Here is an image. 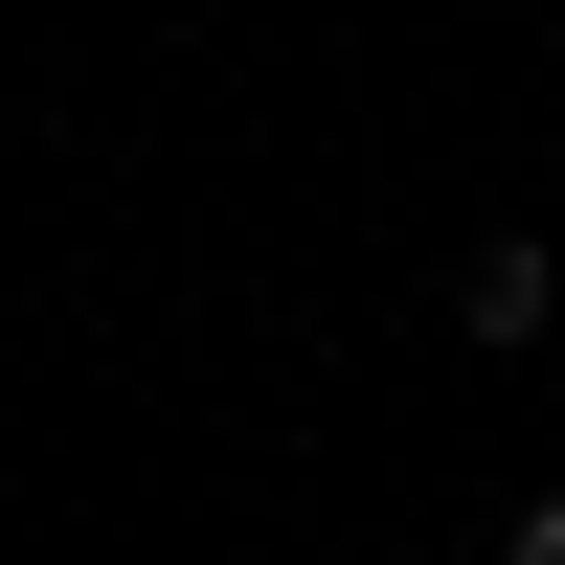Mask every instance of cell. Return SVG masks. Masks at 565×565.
<instances>
[{"label": "cell", "instance_id": "1", "mask_svg": "<svg viewBox=\"0 0 565 565\" xmlns=\"http://www.w3.org/2000/svg\"><path fill=\"white\" fill-rule=\"evenodd\" d=\"M452 317H476V340H543V317H565V249H521V226H498V249L452 271Z\"/></svg>", "mask_w": 565, "mask_h": 565}, {"label": "cell", "instance_id": "2", "mask_svg": "<svg viewBox=\"0 0 565 565\" xmlns=\"http://www.w3.org/2000/svg\"><path fill=\"white\" fill-rule=\"evenodd\" d=\"M498 565H565V498H521V521H498Z\"/></svg>", "mask_w": 565, "mask_h": 565}]
</instances>
